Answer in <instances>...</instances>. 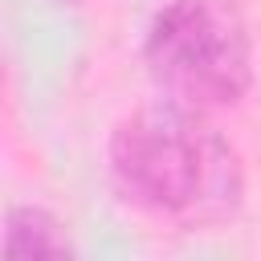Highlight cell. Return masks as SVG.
<instances>
[{
    "label": "cell",
    "mask_w": 261,
    "mask_h": 261,
    "mask_svg": "<svg viewBox=\"0 0 261 261\" xmlns=\"http://www.w3.org/2000/svg\"><path fill=\"white\" fill-rule=\"evenodd\" d=\"M110 175L135 208L179 228L228 220L245 192L232 143L204 118V110L171 98L135 110L114 130Z\"/></svg>",
    "instance_id": "obj_1"
},
{
    "label": "cell",
    "mask_w": 261,
    "mask_h": 261,
    "mask_svg": "<svg viewBox=\"0 0 261 261\" xmlns=\"http://www.w3.org/2000/svg\"><path fill=\"white\" fill-rule=\"evenodd\" d=\"M147 69L179 106H237L253 86L249 29L224 0H175L151 20Z\"/></svg>",
    "instance_id": "obj_2"
},
{
    "label": "cell",
    "mask_w": 261,
    "mask_h": 261,
    "mask_svg": "<svg viewBox=\"0 0 261 261\" xmlns=\"http://www.w3.org/2000/svg\"><path fill=\"white\" fill-rule=\"evenodd\" d=\"M69 237L61 220H53L45 208H12L8 228H4V257H69Z\"/></svg>",
    "instance_id": "obj_3"
},
{
    "label": "cell",
    "mask_w": 261,
    "mask_h": 261,
    "mask_svg": "<svg viewBox=\"0 0 261 261\" xmlns=\"http://www.w3.org/2000/svg\"><path fill=\"white\" fill-rule=\"evenodd\" d=\"M65 4H69V0H65Z\"/></svg>",
    "instance_id": "obj_4"
}]
</instances>
